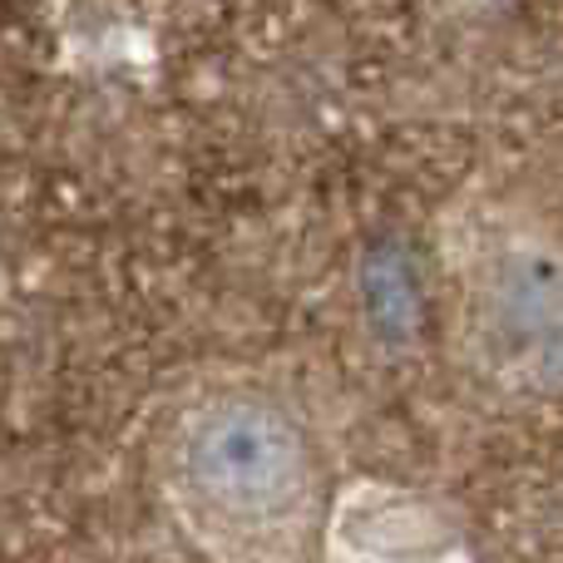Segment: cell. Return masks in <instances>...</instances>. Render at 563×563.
Returning a JSON list of instances; mask_svg holds the SVG:
<instances>
[{
  "mask_svg": "<svg viewBox=\"0 0 563 563\" xmlns=\"http://www.w3.org/2000/svg\"><path fill=\"white\" fill-rule=\"evenodd\" d=\"M321 563H475L460 525L390 479H351L321 519Z\"/></svg>",
  "mask_w": 563,
  "mask_h": 563,
  "instance_id": "obj_3",
  "label": "cell"
},
{
  "mask_svg": "<svg viewBox=\"0 0 563 563\" xmlns=\"http://www.w3.org/2000/svg\"><path fill=\"white\" fill-rule=\"evenodd\" d=\"M164 485L184 534L213 563H307L321 534L317 460L267 390L198 400L174 430Z\"/></svg>",
  "mask_w": 563,
  "mask_h": 563,
  "instance_id": "obj_1",
  "label": "cell"
},
{
  "mask_svg": "<svg viewBox=\"0 0 563 563\" xmlns=\"http://www.w3.org/2000/svg\"><path fill=\"white\" fill-rule=\"evenodd\" d=\"M460 321L475 366L519 396L563 390V253L534 233H495L470 253Z\"/></svg>",
  "mask_w": 563,
  "mask_h": 563,
  "instance_id": "obj_2",
  "label": "cell"
}]
</instances>
